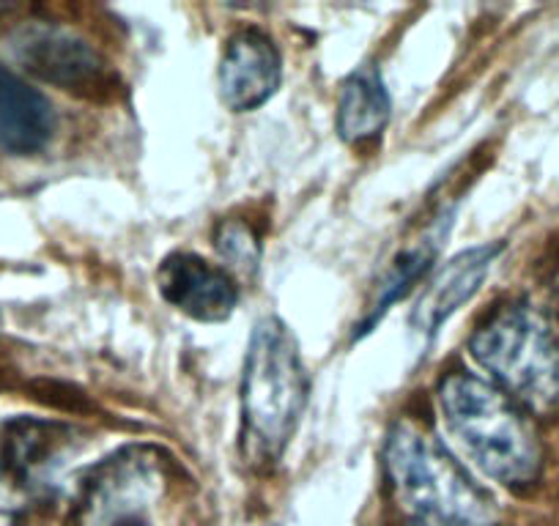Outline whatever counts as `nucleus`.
<instances>
[{
    "label": "nucleus",
    "instance_id": "nucleus-10",
    "mask_svg": "<svg viewBox=\"0 0 559 526\" xmlns=\"http://www.w3.org/2000/svg\"><path fill=\"white\" fill-rule=\"evenodd\" d=\"M502 255V244L491 241V244H477L469 250L459 252L450 258L442 270L431 277L423 297L417 299L412 310V330L419 337L431 340L439 332V326L459 313L486 283L488 272H491L493 261Z\"/></svg>",
    "mask_w": 559,
    "mask_h": 526
},
{
    "label": "nucleus",
    "instance_id": "nucleus-16",
    "mask_svg": "<svg viewBox=\"0 0 559 526\" xmlns=\"http://www.w3.org/2000/svg\"><path fill=\"white\" fill-rule=\"evenodd\" d=\"M0 526H25V524L20 518H14V515H0Z\"/></svg>",
    "mask_w": 559,
    "mask_h": 526
},
{
    "label": "nucleus",
    "instance_id": "nucleus-1",
    "mask_svg": "<svg viewBox=\"0 0 559 526\" xmlns=\"http://www.w3.org/2000/svg\"><path fill=\"white\" fill-rule=\"evenodd\" d=\"M439 409L448 431L483 475L513 491L537 480L540 442L519 404L497 384L469 370H450L439 384Z\"/></svg>",
    "mask_w": 559,
    "mask_h": 526
},
{
    "label": "nucleus",
    "instance_id": "nucleus-11",
    "mask_svg": "<svg viewBox=\"0 0 559 526\" xmlns=\"http://www.w3.org/2000/svg\"><path fill=\"white\" fill-rule=\"evenodd\" d=\"M453 223L455 208H442V212L433 214L431 223H428L426 228L419 230L412 241H406V244L392 255V261L386 263V270L381 272L373 291H370L365 313L357 324V337L368 335V332L379 324L381 315H384L392 304L401 302V299L428 275V270H431L433 261L439 258V250H442L444 241H448Z\"/></svg>",
    "mask_w": 559,
    "mask_h": 526
},
{
    "label": "nucleus",
    "instance_id": "nucleus-15",
    "mask_svg": "<svg viewBox=\"0 0 559 526\" xmlns=\"http://www.w3.org/2000/svg\"><path fill=\"white\" fill-rule=\"evenodd\" d=\"M112 526H146V521L138 518V515H129V518L116 521V524H112Z\"/></svg>",
    "mask_w": 559,
    "mask_h": 526
},
{
    "label": "nucleus",
    "instance_id": "nucleus-9",
    "mask_svg": "<svg viewBox=\"0 0 559 526\" xmlns=\"http://www.w3.org/2000/svg\"><path fill=\"white\" fill-rule=\"evenodd\" d=\"M80 447V431L67 422L17 417L0 433V466L17 486L39 488Z\"/></svg>",
    "mask_w": 559,
    "mask_h": 526
},
{
    "label": "nucleus",
    "instance_id": "nucleus-14",
    "mask_svg": "<svg viewBox=\"0 0 559 526\" xmlns=\"http://www.w3.org/2000/svg\"><path fill=\"white\" fill-rule=\"evenodd\" d=\"M214 247L228 261L236 272L252 275L261 261V247H258V236L252 228L241 219H223L214 230Z\"/></svg>",
    "mask_w": 559,
    "mask_h": 526
},
{
    "label": "nucleus",
    "instance_id": "nucleus-5",
    "mask_svg": "<svg viewBox=\"0 0 559 526\" xmlns=\"http://www.w3.org/2000/svg\"><path fill=\"white\" fill-rule=\"evenodd\" d=\"M9 56L23 72L85 99H107L116 85L110 63L74 31L52 23H25L7 39Z\"/></svg>",
    "mask_w": 559,
    "mask_h": 526
},
{
    "label": "nucleus",
    "instance_id": "nucleus-4",
    "mask_svg": "<svg viewBox=\"0 0 559 526\" xmlns=\"http://www.w3.org/2000/svg\"><path fill=\"white\" fill-rule=\"evenodd\" d=\"M469 354L504 395L535 415H559V337L532 302L493 310L469 337Z\"/></svg>",
    "mask_w": 559,
    "mask_h": 526
},
{
    "label": "nucleus",
    "instance_id": "nucleus-2",
    "mask_svg": "<svg viewBox=\"0 0 559 526\" xmlns=\"http://www.w3.org/2000/svg\"><path fill=\"white\" fill-rule=\"evenodd\" d=\"M386 477L414 526H497L491 493L426 428L395 422L384 447Z\"/></svg>",
    "mask_w": 559,
    "mask_h": 526
},
{
    "label": "nucleus",
    "instance_id": "nucleus-17",
    "mask_svg": "<svg viewBox=\"0 0 559 526\" xmlns=\"http://www.w3.org/2000/svg\"><path fill=\"white\" fill-rule=\"evenodd\" d=\"M557 302H559V277H557Z\"/></svg>",
    "mask_w": 559,
    "mask_h": 526
},
{
    "label": "nucleus",
    "instance_id": "nucleus-12",
    "mask_svg": "<svg viewBox=\"0 0 559 526\" xmlns=\"http://www.w3.org/2000/svg\"><path fill=\"white\" fill-rule=\"evenodd\" d=\"M56 135V110L45 94L0 63V152L39 154Z\"/></svg>",
    "mask_w": 559,
    "mask_h": 526
},
{
    "label": "nucleus",
    "instance_id": "nucleus-6",
    "mask_svg": "<svg viewBox=\"0 0 559 526\" xmlns=\"http://www.w3.org/2000/svg\"><path fill=\"white\" fill-rule=\"evenodd\" d=\"M159 461L165 458L157 450L129 447L94 466L80 482V518L94 526H112L134 515V507L163 486Z\"/></svg>",
    "mask_w": 559,
    "mask_h": 526
},
{
    "label": "nucleus",
    "instance_id": "nucleus-8",
    "mask_svg": "<svg viewBox=\"0 0 559 526\" xmlns=\"http://www.w3.org/2000/svg\"><path fill=\"white\" fill-rule=\"evenodd\" d=\"M219 96L234 112H250L266 105L283 83V56L261 28H241L225 45L219 58Z\"/></svg>",
    "mask_w": 559,
    "mask_h": 526
},
{
    "label": "nucleus",
    "instance_id": "nucleus-3",
    "mask_svg": "<svg viewBox=\"0 0 559 526\" xmlns=\"http://www.w3.org/2000/svg\"><path fill=\"white\" fill-rule=\"evenodd\" d=\"M308 404V373L297 337L277 315L252 326L241 370V426L252 461H280Z\"/></svg>",
    "mask_w": 559,
    "mask_h": 526
},
{
    "label": "nucleus",
    "instance_id": "nucleus-7",
    "mask_svg": "<svg viewBox=\"0 0 559 526\" xmlns=\"http://www.w3.org/2000/svg\"><path fill=\"white\" fill-rule=\"evenodd\" d=\"M157 288L170 308L203 324L230 319L239 304L234 277L195 252H170L159 263Z\"/></svg>",
    "mask_w": 559,
    "mask_h": 526
},
{
    "label": "nucleus",
    "instance_id": "nucleus-18",
    "mask_svg": "<svg viewBox=\"0 0 559 526\" xmlns=\"http://www.w3.org/2000/svg\"><path fill=\"white\" fill-rule=\"evenodd\" d=\"M412 526H414V524H412Z\"/></svg>",
    "mask_w": 559,
    "mask_h": 526
},
{
    "label": "nucleus",
    "instance_id": "nucleus-13",
    "mask_svg": "<svg viewBox=\"0 0 559 526\" xmlns=\"http://www.w3.org/2000/svg\"><path fill=\"white\" fill-rule=\"evenodd\" d=\"M390 118L392 99L379 69L365 63L348 74L337 99V132L343 141L348 146H365L381 138Z\"/></svg>",
    "mask_w": 559,
    "mask_h": 526
}]
</instances>
